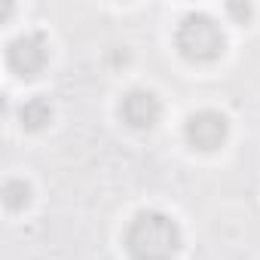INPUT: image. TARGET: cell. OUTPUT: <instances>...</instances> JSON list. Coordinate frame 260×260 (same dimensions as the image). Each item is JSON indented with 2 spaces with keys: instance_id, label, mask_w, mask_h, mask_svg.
Wrapping results in <instances>:
<instances>
[{
  "instance_id": "6da1fadb",
  "label": "cell",
  "mask_w": 260,
  "mask_h": 260,
  "mask_svg": "<svg viewBox=\"0 0 260 260\" xmlns=\"http://www.w3.org/2000/svg\"><path fill=\"white\" fill-rule=\"evenodd\" d=\"M122 245L132 260H175L184 245V236L166 211L144 208L128 220Z\"/></svg>"
},
{
  "instance_id": "7a4b0ae2",
  "label": "cell",
  "mask_w": 260,
  "mask_h": 260,
  "mask_svg": "<svg viewBox=\"0 0 260 260\" xmlns=\"http://www.w3.org/2000/svg\"><path fill=\"white\" fill-rule=\"evenodd\" d=\"M175 46L187 61L208 64L223 55L226 37H223V28L217 25V19H211L208 13H187L175 28Z\"/></svg>"
},
{
  "instance_id": "3957f363",
  "label": "cell",
  "mask_w": 260,
  "mask_h": 260,
  "mask_svg": "<svg viewBox=\"0 0 260 260\" xmlns=\"http://www.w3.org/2000/svg\"><path fill=\"white\" fill-rule=\"evenodd\" d=\"M49 64V40L40 31H28L19 34L7 43V68L22 77V80H34L37 74H43Z\"/></svg>"
},
{
  "instance_id": "277c9868",
  "label": "cell",
  "mask_w": 260,
  "mask_h": 260,
  "mask_svg": "<svg viewBox=\"0 0 260 260\" xmlns=\"http://www.w3.org/2000/svg\"><path fill=\"white\" fill-rule=\"evenodd\" d=\"M226 135H230V119L220 110H196L184 122V141L202 153L217 150L226 141Z\"/></svg>"
},
{
  "instance_id": "5b68a950",
  "label": "cell",
  "mask_w": 260,
  "mask_h": 260,
  "mask_svg": "<svg viewBox=\"0 0 260 260\" xmlns=\"http://www.w3.org/2000/svg\"><path fill=\"white\" fill-rule=\"evenodd\" d=\"M119 116L128 128H138V132H147L162 119V101L156 98V92L150 89H132L125 92L119 101Z\"/></svg>"
},
{
  "instance_id": "8992f818",
  "label": "cell",
  "mask_w": 260,
  "mask_h": 260,
  "mask_svg": "<svg viewBox=\"0 0 260 260\" xmlns=\"http://www.w3.org/2000/svg\"><path fill=\"white\" fill-rule=\"evenodd\" d=\"M19 122H22V128H28V132H40V128H46L52 122V104L43 95L28 98L19 107Z\"/></svg>"
},
{
  "instance_id": "52a82bcc",
  "label": "cell",
  "mask_w": 260,
  "mask_h": 260,
  "mask_svg": "<svg viewBox=\"0 0 260 260\" xmlns=\"http://www.w3.org/2000/svg\"><path fill=\"white\" fill-rule=\"evenodd\" d=\"M31 202V184L25 178H7L4 181V205L10 211H22Z\"/></svg>"
},
{
  "instance_id": "ba28073f",
  "label": "cell",
  "mask_w": 260,
  "mask_h": 260,
  "mask_svg": "<svg viewBox=\"0 0 260 260\" xmlns=\"http://www.w3.org/2000/svg\"><path fill=\"white\" fill-rule=\"evenodd\" d=\"M226 13H230L233 19H239L242 25L251 19V7H248V4H245V7H242V4H226Z\"/></svg>"
}]
</instances>
